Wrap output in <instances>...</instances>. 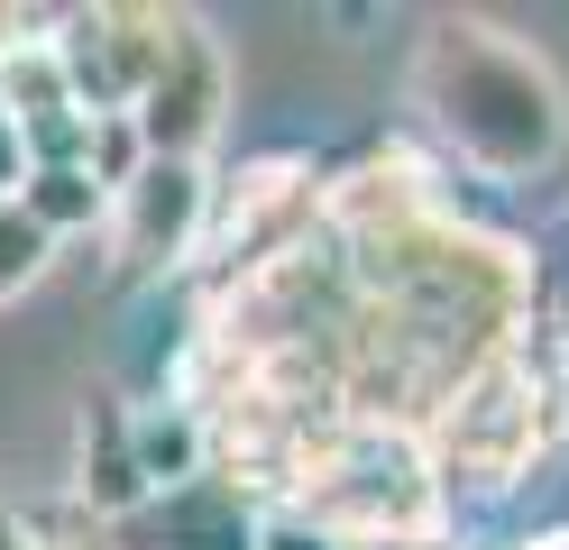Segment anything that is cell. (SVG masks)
Here are the masks:
<instances>
[{
	"instance_id": "3957f363",
	"label": "cell",
	"mask_w": 569,
	"mask_h": 550,
	"mask_svg": "<svg viewBox=\"0 0 569 550\" xmlns=\"http://www.w3.org/2000/svg\"><path fill=\"white\" fill-rule=\"evenodd\" d=\"M166 37H174V10H129V0H101V10H64L56 19V73L74 92L83 120L101 110H129L148 92V73L166 64Z\"/></svg>"
},
{
	"instance_id": "52a82bcc",
	"label": "cell",
	"mask_w": 569,
	"mask_h": 550,
	"mask_svg": "<svg viewBox=\"0 0 569 550\" xmlns=\"http://www.w3.org/2000/svg\"><path fill=\"white\" fill-rule=\"evenodd\" d=\"M248 532H258V513L239 504L230 477H193V487L138 504L111 550H248Z\"/></svg>"
},
{
	"instance_id": "4fadbf2b",
	"label": "cell",
	"mask_w": 569,
	"mask_h": 550,
	"mask_svg": "<svg viewBox=\"0 0 569 550\" xmlns=\"http://www.w3.org/2000/svg\"><path fill=\"white\" fill-rule=\"evenodd\" d=\"M19 174H28V157H19V129H10V120H0V202H10V193H19Z\"/></svg>"
},
{
	"instance_id": "277c9868",
	"label": "cell",
	"mask_w": 569,
	"mask_h": 550,
	"mask_svg": "<svg viewBox=\"0 0 569 550\" xmlns=\"http://www.w3.org/2000/svg\"><path fill=\"white\" fill-rule=\"evenodd\" d=\"M221 110H230V56L211 47V28L174 10V37H166V64L148 73V92L129 101V129L148 157H174V166H202V147L221 138Z\"/></svg>"
},
{
	"instance_id": "5bb4252c",
	"label": "cell",
	"mask_w": 569,
	"mask_h": 550,
	"mask_svg": "<svg viewBox=\"0 0 569 550\" xmlns=\"http://www.w3.org/2000/svg\"><path fill=\"white\" fill-rule=\"evenodd\" d=\"M0 550H28V523H19L10 504H0Z\"/></svg>"
},
{
	"instance_id": "9c48e42d",
	"label": "cell",
	"mask_w": 569,
	"mask_h": 550,
	"mask_svg": "<svg viewBox=\"0 0 569 550\" xmlns=\"http://www.w3.org/2000/svg\"><path fill=\"white\" fill-rule=\"evenodd\" d=\"M10 202H19L28 220H38L47 239H64V230H92V220H111V193H92V174H83V166H28Z\"/></svg>"
},
{
	"instance_id": "9a60e30c",
	"label": "cell",
	"mask_w": 569,
	"mask_h": 550,
	"mask_svg": "<svg viewBox=\"0 0 569 550\" xmlns=\"http://www.w3.org/2000/svg\"><path fill=\"white\" fill-rule=\"evenodd\" d=\"M523 550H569V523H560V532H532Z\"/></svg>"
},
{
	"instance_id": "6da1fadb",
	"label": "cell",
	"mask_w": 569,
	"mask_h": 550,
	"mask_svg": "<svg viewBox=\"0 0 569 550\" xmlns=\"http://www.w3.org/2000/svg\"><path fill=\"white\" fill-rule=\"evenodd\" d=\"M413 110L432 120V138L450 147L469 174L487 183H532L560 166L569 147V92L542 47H523L515 28L450 10L422 28L413 47Z\"/></svg>"
},
{
	"instance_id": "7a4b0ae2",
	"label": "cell",
	"mask_w": 569,
	"mask_h": 550,
	"mask_svg": "<svg viewBox=\"0 0 569 550\" xmlns=\"http://www.w3.org/2000/svg\"><path fill=\"white\" fill-rule=\"evenodd\" d=\"M560 340H506L496 358H478L469 377L450 386V403L422 431H432V477H478V487H506L515 468H532L560 440L569 403H560Z\"/></svg>"
},
{
	"instance_id": "30bf717a",
	"label": "cell",
	"mask_w": 569,
	"mask_h": 550,
	"mask_svg": "<svg viewBox=\"0 0 569 550\" xmlns=\"http://www.w3.org/2000/svg\"><path fill=\"white\" fill-rule=\"evenodd\" d=\"M138 166H148V147H138L129 110H101V120H83V174H92V193H129Z\"/></svg>"
},
{
	"instance_id": "5b68a950",
	"label": "cell",
	"mask_w": 569,
	"mask_h": 550,
	"mask_svg": "<svg viewBox=\"0 0 569 550\" xmlns=\"http://www.w3.org/2000/svg\"><path fill=\"white\" fill-rule=\"evenodd\" d=\"M211 230V174L202 166H174V157H148L129 193H111V248L129 276H166L184 267Z\"/></svg>"
},
{
	"instance_id": "8fae6325",
	"label": "cell",
	"mask_w": 569,
	"mask_h": 550,
	"mask_svg": "<svg viewBox=\"0 0 569 550\" xmlns=\"http://www.w3.org/2000/svg\"><path fill=\"white\" fill-rule=\"evenodd\" d=\"M47 257H56V239H47L19 202H0V303H19V293L38 284V276H47Z\"/></svg>"
},
{
	"instance_id": "ba28073f",
	"label": "cell",
	"mask_w": 569,
	"mask_h": 550,
	"mask_svg": "<svg viewBox=\"0 0 569 550\" xmlns=\"http://www.w3.org/2000/svg\"><path fill=\"white\" fill-rule=\"evenodd\" d=\"M129 440H138V477H148V496H174L211 477V413L193 403H148V413H129Z\"/></svg>"
},
{
	"instance_id": "8992f818",
	"label": "cell",
	"mask_w": 569,
	"mask_h": 550,
	"mask_svg": "<svg viewBox=\"0 0 569 550\" xmlns=\"http://www.w3.org/2000/svg\"><path fill=\"white\" fill-rule=\"evenodd\" d=\"M129 413L138 403H120V394H83V422H74V513L83 523H129V513L148 504Z\"/></svg>"
},
{
	"instance_id": "2e32d148",
	"label": "cell",
	"mask_w": 569,
	"mask_h": 550,
	"mask_svg": "<svg viewBox=\"0 0 569 550\" xmlns=\"http://www.w3.org/2000/svg\"><path fill=\"white\" fill-rule=\"evenodd\" d=\"M340 550H368V541H340Z\"/></svg>"
},
{
	"instance_id": "e0dca14e",
	"label": "cell",
	"mask_w": 569,
	"mask_h": 550,
	"mask_svg": "<svg viewBox=\"0 0 569 550\" xmlns=\"http://www.w3.org/2000/svg\"><path fill=\"white\" fill-rule=\"evenodd\" d=\"M560 276H569V267H560Z\"/></svg>"
},
{
	"instance_id": "7c38bea8",
	"label": "cell",
	"mask_w": 569,
	"mask_h": 550,
	"mask_svg": "<svg viewBox=\"0 0 569 550\" xmlns=\"http://www.w3.org/2000/svg\"><path fill=\"white\" fill-rule=\"evenodd\" d=\"M248 550H340L322 523H303V513H267L258 532H248Z\"/></svg>"
}]
</instances>
